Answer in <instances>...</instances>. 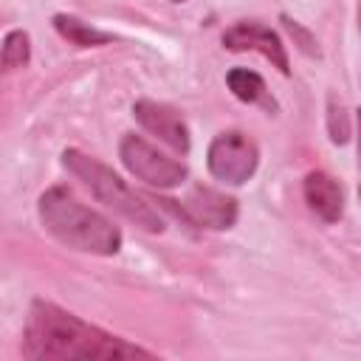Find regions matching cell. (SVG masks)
<instances>
[{"label": "cell", "mask_w": 361, "mask_h": 361, "mask_svg": "<svg viewBox=\"0 0 361 361\" xmlns=\"http://www.w3.org/2000/svg\"><path fill=\"white\" fill-rule=\"evenodd\" d=\"M133 116L149 135L164 141L172 152H178V155L189 152V147H192L189 127H186L180 110H175L172 104H164V102H155V99H138L133 104Z\"/></svg>", "instance_id": "ba28073f"}, {"label": "cell", "mask_w": 361, "mask_h": 361, "mask_svg": "<svg viewBox=\"0 0 361 361\" xmlns=\"http://www.w3.org/2000/svg\"><path fill=\"white\" fill-rule=\"evenodd\" d=\"M172 3H186V0H172Z\"/></svg>", "instance_id": "e0dca14e"}, {"label": "cell", "mask_w": 361, "mask_h": 361, "mask_svg": "<svg viewBox=\"0 0 361 361\" xmlns=\"http://www.w3.org/2000/svg\"><path fill=\"white\" fill-rule=\"evenodd\" d=\"M155 203H161V209L172 212L186 226L209 228V231H228L237 223V214H240L237 197H231L226 192H217L212 186H195L183 200L155 197Z\"/></svg>", "instance_id": "5b68a950"}, {"label": "cell", "mask_w": 361, "mask_h": 361, "mask_svg": "<svg viewBox=\"0 0 361 361\" xmlns=\"http://www.w3.org/2000/svg\"><path fill=\"white\" fill-rule=\"evenodd\" d=\"M37 217L56 243L73 251L93 257H116L121 251V228L102 212L82 203L68 186L45 189L37 200Z\"/></svg>", "instance_id": "7a4b0ae2"}, {"label": "cell", "mask_w": 361, "mask_h": 361, "mask_svg": "<svg viewBox=\"0 0 361 361\" xmlns=\"http://www.w3.org/2000/svg\"><path fill=\"white\" fill-rule=\"evenodd\" d=\"M51 23H54L56 34L62 39H68L71 45H76V48H99V45H107V42L116 39L110 31H102V28H96V25H90V23L73 17V14H65V11L54 14Z\"/></svg>", "instance_id": "30bf717a"}, {"label": "cell", "mask_w": 361, "mask_h": 361, "mask_svg": "<svg viewBox=\"0 0 361 361\" xmlns=\"http://www.w3.org/2000/svg\"><path fill=\"white\" fill-rule=\"evenodd\" d=\"M355 127H358V164H361V110H355Z\"/></svg>", "instance_id": "9a60e30c"}, {"label": "cell", "mask_w": 361, "mask_h": 361, "mask_svg": "<svg viewBox=\"0 0 361 361\" xmlns=\"http://www.w3.org/2000/svg\"><path fill=\"white\" fill-rule=\"evenodd\" d=\"M118 158L133 178H138L155 189H175L189 178V169L183 161L161 152L158 147H152L147 138H141L135 133H127L121 138Z\"/></svg>", "instance_id": "277c9868"}, {"label": "cell", "mask_w": 361, "mask_h": 361, "mask_svg": "<svg viewBox=\"0 0 361 361\" xmlns=\"http://www.w3.org/2000/svg\"><path fill=\"white\" fill-rule=\"evenodd\" d=\"M223 45L228 51H257L282 76H290V59H288V48L282 37L259 20H237L234 25H228L223 31Z\"/></svg>", "instance_id": "52a82bcc"}, {"label": "cell", "mask_w": 361, "mask_h": 361, "mask_svg": "<svg viewBox=\"0 0 361 361\" xmlns=\"http://www.w3.org/2000/svg\"><path fill=\"white\" fill-rule=\"evenodd\" d=\"M226 85L228 90L245 102V104H262L265 110H276V102L268 96V87H265V79L251 71V68H231L226 73Z\"/></svg>", "instance_id": "8fae6325"}, {"label": "cell", "mask_w": 361, "mask_h": 361, "mask_svg": "<svg viewBox=\"0 0 361 361\" xmlns=\"http://www.w3.org/2000/svg\"><path fill=\"white\" fill-rule=\"evenodd\" d=\"M282 23H285L288 34L296 39L299 51H305V54H310V56H319V42H316V37H313L307 28H302V25H299L296 20H290L288 14H282Z\"/></svg>", "instance_id": "5bb4252c"}, {"label": "cell", "mask_w": 361, "mask_h": 361, "mask_svg": "<svg viewBox=\"0 0 361 361\" xmlns=\"http://www.w3.org/2000/svg\"><path fill=\"white\" fill-rule=\"evenodd\" d=\"M327 133L333 144H347L350 141V116L341 99L330 96L327 99Z\"/></svg>", "instance_id": "4fadbf2b"}, {"label": "cell", "mask_w": 361, "mask_h": 361, "mask_svg": "<svg viewBox=\"0 0 361 361\" xmlns=\"http://www.w3.org/2000/svg\"><path fill=\"white\" fill-rule=\"evenodd\" d=\"M358 31H361V3H358Z\"/></svg>", "instance_id": "2e32d148"}, {"label": "cell", "mask_w": 361, "mask_h": 361, "mask_svg": "<svg viewBox=\"0 0 361 361\" xmlns=\"http://www.w3.org/2000/svg\"><path fill=\"white\" fill-rule=\"evenodd\" d=\"M206 166L214 180L228 183V186H243L254 178L259 166V149L245 133L226 130L212 138L206 149Z\"/></svg>", "instance_id": "8992f818"}, {"label": "cell", "mask_w": 361, "mask_h": 361, "mask_svg": "<svg viewBox=\"0 0 361 361\" xmlns=\"http://www.w3.org/2000/svg\"><path fill=\"white\" fill-rule=\"evenodd\" d=\"M358 197H361V189H358Z\"/></svg>", "instance_id": "ac0fdd59"}, {"label": "cell", "mask_w": 361, "mask_h": 361, "mask_svg": "<svg viewBox=\"0 0 361 361\" xmlns=\"http://www.w3.org/2000/svg\"><path fill=\"white\" fill-rule=\"evenodd\" d=\"M28 62H31V37H28V31H23V28L6 31L3 48H0V65H3V71L6 73L8 71H20Z\"/></svg>", "instance_id": "7c38bea8"}, {"label": "cell", "mask_w": 361, "mask_h": 361, "mask_svg": "<svg viewBox=\"0 0 361 361\" xmlns=\"http://www.w3.org/2000/svg\"><path fill=\"white\" fill-rule=\"evenodd\" d=\"M23 358L28 361H73V358H155L152 350L113 336L76 313L34 299L23 327Z\"/></svg>", "instance_id": "6da1fadb"}, {"label": "cell", "mask_w": 361, "mask_h": 361, "mask_svg": "<svg viewBox=\"0 0 361 361\" xmlns=\"http://www.w3.org/2000/svg\"><path fill=\"white\" fill-rule=\"evenodd\" d=\"M302 192H305V203L310 206V212L319 220H324V223H338L341 220V214H344V189L330 172L310 169L305 175Z\"/></svg>", "instance_id": "9c48e42d"}, {"label": "cell", "mask_w": 361, "mask_h": 361, "mask_svg": "<svg viewBox=\"0 0 361 361\" xmlns=\"http://www.w3.org/2000/svg\"><path fill=\"white\" fill-rule=\"evenodd\" d=\"M62 166L85 183V189L110 212H116L118 217L130 220L135 228L147 231V234H161L164 231V217L158 214V209L138 195L135 189L127 186V180H121V175H116L107 164H102L99 158L68 147L62 152Z\"/></svg>", "instance_id": "3957f363"}]
</instances>
